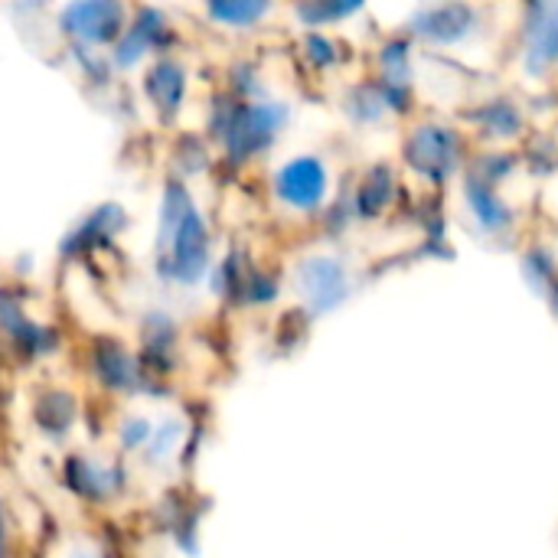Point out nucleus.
Listing matches in <instances>:
<instances>
[{"instance_id": "nucleus-16", "label": "nucleus", "mask_w": 558, "mask_h": 558, "mask_svg": "<svg viewBox=\"0 0 558 558\" xmlns=\"http://www.w3.org/2000/svg\"><path fill=\"white\" fill-rule=\"evenodd\" d=\"M150 435H154V425L134 415V418H128V422L121 425V448L134 451V448L147 445V441H150Z\"/></svg>"}, {"instance_id": "nucleus-15", "label": "nucleus", "mask_w": 558, "mask_h": 558, "mask_svg": "<svg viewBox=\"0 0 558 558\" xmlns=\"http://www.w3.org/2000/svg\"><path fill=\"white\" fill-rule=\"evenodd\" d=\"M177 441H180V425L177 422H167V425H160V428H154V435H150V458H157V461H163L173 448H177Z\"/></svg>"}, {"instance_id": "nucleus-11", "label": "nucleus", "mask_w": 558, "mask_h": 558, "mask_svg": "<svg viewBox=\"0 0 558 558\" xmlns=\"http://www.w3.org/2000/svg\"><path fill=\"white\" fill-rule=\"evenodd\" d=\"M75 415H78L75 399L65 389H46V392H39V399L33 405L36 425L49 435H65L75 422Z\"/></svg>"}, {"instance_id": "nucleus-8", "label": "nucleus", "mask_w": 558, "mask_h": 558, "mask_svg": "<svg viewBox=\"0 0 558 558\" xmlns=\"http://www.w3.org/2000/svg\"><path fill=\"white\" fill-rule=\"evenodd\" d=\"M128 226V216L118 203H101L95 206L62 242V252L65 255H85V252H95V248H105L121 229Z\"/></svg>"}, {"instance_id": "nucleus-14", "label": "nucleus", "mask_w": 558, "mask_h": 558, "mask_svg": "<svg viewBox=\"0 0 558 558\" xmlns=\"http://www.w3.org/2000/svg\"><path fill=\"white\" fill-rule=\"evenodd\" d=\"M265 10H268L265 3H209V16H216L229 26H248Z\"/></svg>"}, {"instance_id": "nucleus-9", "label": "nucleus", "mask_w": 558, "mask_h": 558, "mask_svg": "<svg viewBox=\"0 0 558 558\" xmlns=\"http://www.w3.org/2000/svg\"><path fill=\"white\" fill-rule=\"evenodd\" d=\"M65 484L75 497L82 500H108L121 490L124 477H121V468L114 464H98V461H88V458H69L65 461Z\"/></svg>"}, {"instance_id": "nucleus-4", "label": "nucleus", "mask_w": 558, "mask_h": 558, "mask_svg": "<svg viewBox=\"0 0 558 558\" xmlns=\"http://www.w3.org/2000/svg\"><path fill=\"white\" fill-rule=\"evenodd\" d=\"M92 373L95 379L111 389V392H121V396H131V392H141L147 386V373H144V363L118 340H98L95 350H92Z\"/></svg>"}, {"instance_id": "nucleus-12", "label": "nucleus", "mask_w": 558, "mask_h": 558, "mask_svg": "<svg viewBox=\"0 0 558 558\" xmlns=\"http://www.w3.org/2000/svg\"><path fill=\"white\" fill-rule=\"evenodd\" d=\"M451 154H454V137L445 128H422V134L412 147V157L425 160L428 170L451 167Z\"/></svg>"}, {"instance_id": "nucleus-2", "label": "nucleus", "mask_w": 558, "mask_h": 558, "mask_svg": "<svg viewBox=\"0 0 558 558\" xmlns=\"http://www.w3.org/2000/svg\"><path fill=\"white\" fill-rule=\"evenodd\" d=\"M284 121V111L278 105H229L222 118H216V134L229 147L232 157H252L255 150H265L278 128Z\"/></svg>"}, {"instance_id": "nucleus-13", "label": "nucleus", "mask_w": 558, "mask_h": 558, "mask_svg": "<svg viewBox=\"0 0 558 558\" xmlns=\"http://www.w3.org/2000/svg\"><path fill=\"white\" fill-rule=\"evenodd\" d=\"M301 284L311 298H317V304H330L333 291L340 288V268L330 258H314L304 265L301 271Z\"/></svg>"}, {"instance_id": "nucleus-3", "label": "nucleus", "mask_w": 558, "mask_h": 558, "mask_svg": "<svg viewBox=\"0 0 558 558\" xmlns=\"http://www.w3.org/2000/svg\"><path fill=\"white\" fill-rule=\"evenodd\" d=\"M128 7L114 0H88V3H69L59 13V26L92 46L101 43H118L121 33L128 29Z\"/></svg>"}, {"instance_id": "nucleus-1", "label": "nucleus", "mask_w": 558, "mask_h": 558, "mask_svg": "<svg viewBox=\"0 0 558 558\" xmlns=\"http://www.w3.org/2000/svg\"><path fill=\"white\" fill-rule=\"evenodd\" d=\"M160 271L170 281L196 284L209 268V232L183 183H167L157 235Z\"/></svg>"}, {"instance_id": "nucleus-10", "label": "nucleus", "mask_w": 558, "mask_h": 558, "mask_svg": "<svg viewBox=\"0 0 558 558\" xmlns=\"http://www.w3.org/2000/svg\"><path fill=\"white\" fill-rule=\"evenodd\" d=\"M144 88H147V98L154 101V108L170 118L180 111L183 105V95H186V69L177 62V59H157L150 69H147V78H144Z\"/></svg>"}, {"instance_id": "nucleus-17", "label": "nucleus", "mask_w": 558, "mask_h": 558, "mask_svg": "<svg viewBox=\"0 0 558 558\" xmlns=\"http://www.w3.org/2000/svg\"><path fill=\"white\" fill-rule=\"evenodd\" d=\"M7 517H3V507H0V558H7Z\"/></svg>"}, {"instance_id": "nucleus-5", "label": "nucleus", "mask_w": 558, "mask_h": 558, "mask_svg": "<svg viewBox=\"0 0 558 558\" xmlns=\"http://www.w3.org/2000/svg\"><path fill=\"white\" fill-rule=\"evenodd\" d=\"M170 43V26L160 10L154 7H137L134 16L128 20V29L114 43V65L131 69L137 65L147 52L163 49Z\"/></svg>"}, {"instance_id": "nucleus-7", "label": "nucleus", "mask_w": 558, "mask_h": 558, "mask_svg": "<svg viewBox=\"0 0 558 558\" xmlns=\"http://www.w3.org/2000/svg\"><path fill=\"white\" fill-rule=\"evenodd\" d=\"M0 330H3L23 353H29V356L49 353V350L56 347V330L36 324V320L23 311L20 298H16L13 291H7V288H0Z\"/></svg>"}, {"instance_id": "nucleus-6", "label": "nucleus", "mask_w": 558, "mask_h": 558, "mask_svg": "<svg viewBox=\"0 0 558 558\" xmlns=\"http://www.w3.org/2000/svg\"><path fill=\"white\" fill-rule=\"evenodd\" d=\"M275 193L294 209H314L327 193V167L317 157H294L278 170Z\"/></svg>"}]
</instances>
